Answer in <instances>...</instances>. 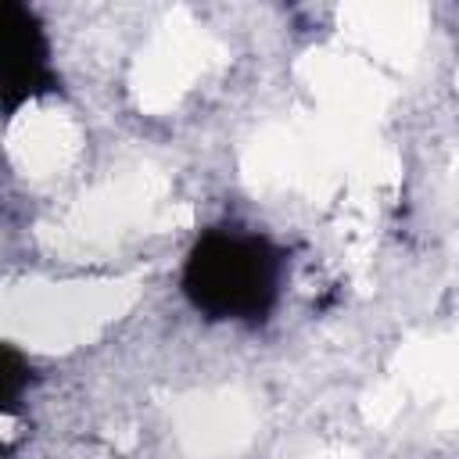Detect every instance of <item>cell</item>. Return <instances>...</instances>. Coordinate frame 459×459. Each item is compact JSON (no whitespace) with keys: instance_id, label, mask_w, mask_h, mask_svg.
I'll list each match as a JSON object with an SVG mask.
<instances>
[{"instance_id":"1","label":"cell","mask_w":459,"mask_h":459,"mask_svg":"<svg viewBox=\"0 0 459 459\" xmlns=\"http://www.w3.org/2000/svg\"><path fill=\"white\" fill-rule=\"evenodd\" d=\"M183 290L219 319H255L276 298V255L262 237L212 230L183 269Z\"/></svg>"},{"instance_id":"2","label":"cell","mask_w":459,"mask_h":459,"mask_svg":"<svg viewBox=\"0 0 459 459\" xmlns=\"http://www.w3.org/2000/svg\"><path fill=\"white\" fill-rule=\"evenodd\" d=\"M0 29H4V65H7V108L36 93L43 82H50L47 65V39L39 32V22L29 7L7 0L0 4Z\"/></svg>"}]
</instances>
